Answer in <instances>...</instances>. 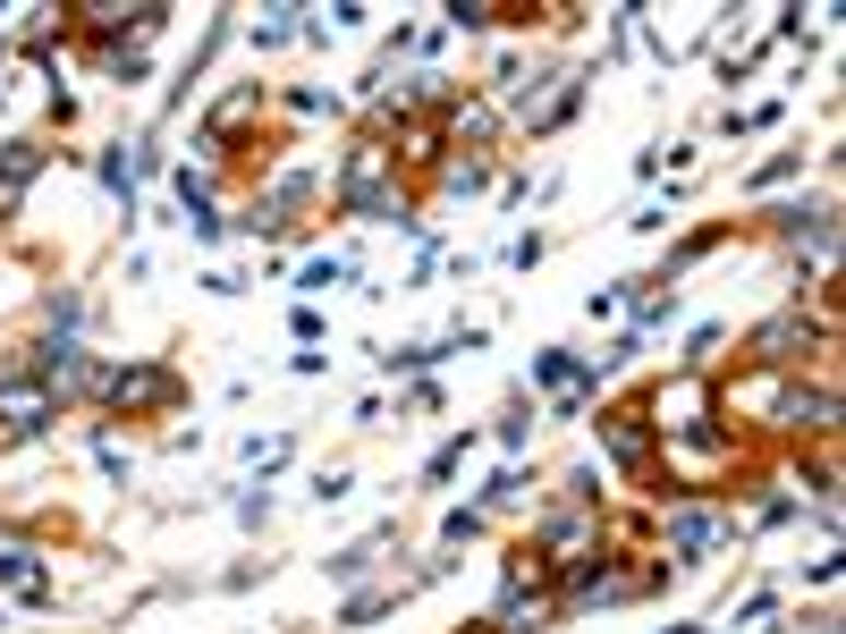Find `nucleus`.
I'll use <instances>...</instances> for the list:
<instances>
[{
    "mask_svg": "<svg viewBox=\"0 0 846 634\" xmlns=\"http://www.w3.org/2000/svg\"><path fill=\"white\" fill-rule=\"evenodd\" d=\"M712 533H719V525L703 516V507H678V550H703Z\"/></svg>",
    "mask_w": 846,
    "mask_h": 634,
    "instance_id": "7ed1b4c3",
    "label": "nucleus"
},
{
    "mask_svg": "<svg viewBox=\"0 0 846 634\" xmlns=\"http://www.w3.org/2000/svg\"><path fill=\"white\" fill-rule=\"evenodd\" d=\"M0 414L26 423V432H43V423H51V398H34V389H17V380H0Z\"/></svg>",
    "mask_w": 846,
    "mask_h": 634,
    "instance_id": "f257e3e1",
    "label": "nucleus"
},
{
    "mask_svg": "<svg viewBox=\"0 0 846 634\" xmlns=\"http://www.w3.org/2000/svg\"><path fill=\"white\" fill-rule=\"evenodd\" d=\"M110 398H169V373H119Z\"/></svg>",
    "mask_w": 846,
    "mask_h": 634,
    "instance_id": "f03ea898",
    "label": "nucleus"
},
{
    "mask_svg": "<svg viewBox=\"0 0 846 634\" xmlns=\"http://www.w3.org/2000/svg\"><path fill=\"white\" fill-rule=\"evenodd\" d=\"M26 169H34V153H26V144H9V153H0V187H17Z\"/></svg>",
    "mask_w": 846,
    "mask_h": 634,
    "instance_id": "20e7f679",
    "label": "nucleus"
}]
</instances>
